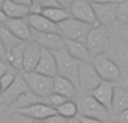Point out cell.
<instances>
[{"label":"cell","instance_id":"603a6c76","mask_svg":"<svg viewBox=\"0 0 128 123\" xmlns=\"http://www.w3.org/2000/svg\"><path fill=\"white\" fill-rule=\"evenodd\" d=\"M40 103H44V99L41 98L40 96H38L36 94H34L31 90H27L26 93H24L20 98L12 104L10 106V109L12 111H18V110L26 109V107L33 106L35 104H40Z\"/></svg>","mask_w":128,"mask_h":123},{"label":"cell","instance_id":"d6a6232c","mask_svg":"<svg viewBox=\"0 0 128 123\" xmlns=\"http://www.w3.org/2000/svg\"><path fill=\"white\" fill-rule=\"evenodd\" d=\"M117 35L122 39L126 43H128V25H121L118 23L117 25Z\"/></svg>","mask_w":128,"mask_h":123},{"label":"cell","instance_id":"7bdbcfd3","mask_svg":"<svg viewBox=\"0 0 128 123\" xmlns=\"http://www.w3.org/2000/svg\"><path fill=\"white\" fill-rule=\"evenodd\" d=\"M116 86H119V87H121V88H124V89L128 90V78L122 79V80H119V81L117 82Z\"/></svg>","mask_w":128,"mask_h":123},{"label":"cell","instance_id":"5b68a950","mask_svg":"<svg viewBox=\"0 0 128 123\" xmlns=\"http://www.w3.org/2000/svg\"><path fill=\"white\" fill-rule=\"evenodd\" d=\"M110 40L111 36L109 34L108 29L104 26H95L92 27V29L90 31L86 39V46L88 49L91 57H96L99 54L106 53L110 44Z\"/></svg>","mask_w":128,"mask_h":123},{"label":"cell","instance_id":"e0dca14e","mask_svg":"<svg viewBox=\"0 0 128 123\" xmlns=\"http://www.w3.org/2000/svg\"><path fill=\"white\" fill-rule=\"evenodd\" d=\"M5 26L22 42H32V28L26 19H9Z\"/></svg>","mask_w":128,"mask_h":123},{"label":"cell","instance_id":"f1b7e54d","mask_svg":"<svg viewBox=\"0 0 128 123\" xmlns=\"http://www.w3.org/2000/svg\"><path fill=\"white\" fill-rule=\"evenodd\" d=\"M117 22L121 25H128V0L119 2L117 9Z\"/></svg>","mask_w":128,"mask_h":123},{"label":"cell","instance_id":"f907efd6","mask_svg":"<svg viewBox=\"0 0 128 123\" xmlns=\"http://www.w3.org/2000/svg\"><path fill=\"white\" fill-rule=\"evenodd\" d=\"M34 123H39V121H35V122H34Z\"/></svg>","mask_w":128,"mask_h":123},{"label":"cell","instance_id":"e575fe53","mask_svg":"<svg viewBox=\"0 0 128 123\" xmlns=\"http://www.w3.org/2000/svg\"><path fill=\"white\" fill-rule=\"evenodd\" d=\"M10 68L12 67H10L9 63L7 62V60H1V59H0V78L2 77L5 73L8 72Z\"/></svg>","mask_w":128,"mask_h":123},{"label":"cell","instance_id":"bcb514c9","mask_svg":"<svg viewBox=\"0 0 128 123\" xmlns=\"http://www.w3.org/2000/svg\"><path fill=\"white\" fill-rule=\"evenodd\" d=\"M5 2H6V0H0V9H2V6Z\"/></svg>","mask_w":128,"mask_h":123},{"label":"cell","instance_id":"60d3db41","mask_svg":"<svg viewBox=\"0 0 128 123\" xmlns=\"http://www.w3.org/2000/svg\"><path fill=\"white\" fill-rule=\"evenodd\" d=\"M12 1H14L16 3H20L22 6H25L27 8H31L32 3H33V0H12Z\"/></svg>","mask_w":128,"mask_h":123},{"label":"cell","instance_id":"3957f363","mask_svg":"<svg viewBox=\"0 0 128 123\" xmlns=\"http://www.w3.org/2000/svg\"><path fill=\"white\" fill-rule=\"evenodd\" d=\"M91 29H92V26L78 19H75L72 17H69L68 19L58 24V32L61 37H64L65 40L78 41L83 43L86 42L87 35Z\"/></svg>","mask_w":128,"mask_h":123},{"label":"cell","instance_id":"2e32d148","mask_svg":"<svg viewBox=\"0 0 128 123\" xmlns=\"http://www.w3.org/2000/svg\"><path fill=\"white\" fill-rule=\"evenodd\" d=\"M116 85L114 82L102 81L99 86L91 93L93 97L99 102L101 105H103L106 110L112 113V99H114V92Z\"/></svg>","mask_w":128,"mask_h":123},{"label":"cell","instance_id":"4fadbf2b","mask_svg":"<svg viewBox=\"0 0 128 123\" xmlns=\"http://www.w3.org/2000/svg\"><path fill=\"white\" fill-rule=\"evenodd\" d=\"M35 72L50 78H56L58 76V65L53 52L42 49V56L38 63Z\"/></svg>","mask_w":128,"mask_h":123},{"label":"cell","instance_id":"ee69618b","mask_svg":"<svg viewBox=\"0 0 128 123\" xmlns=\"http://www.w3.org/2000/svg\"><path fill=\"white\" fill-rule=\"evenodd\" d=\"M68 123H80V121L78 120V118H75V119L69 120V121H68Z\"/></svg>","mask_w":128,"mask_h":123},{"label":"cell","instance_id":"8992f818","mask_svg":"<svg viewBox=\"0 0 128 123\" xmlns=\"http://www.w3.org/2000/svg\"><path fill=\"white\" fill-rule=\"evenodd\" d=\"M20 75L24 77L30 90L40 96L41 98L46 99L53 93V84L54 78H50L43 76L41 73H38L35 71L32 72H23Z\"/></svg>","mask_w":128,"mask_h":123},{"label":"cell","instance_id":"681fc988","mask_svg":"<svg viewBox=\"0 0 128 123\" xmlns=\"http://www.w3.org/2000/svg\"><path fill=\"white\" fill-rule=\"evenodd\" d=\"M110 123H118V122H116V121H114V122H110Z\"/></svg>","mask_w":128,"mask_h":123},{"label":"cell","instance_id":"4dcf8cb0","mask_svg":"<svg viewBox=\"0 0 128 123\" xmlns=\"http://www.w3.org/2000/svg\"><path fill=\"white\" fill-rule=\"evenodd\" d=\"M17 76H18V73H17L16 70L12 69V68H10L9 71H8L7 73H5L2 77L0 78V84H1V87H2V92L5 89H7L8 87L15 81V79L17 78Z\"/></svg>","mask_w":128,"mask_h":123},{"label":"cell","instance_id":"1f68e13d","mask_svg":"<svg viewBox=\"0 0 128 123\" xmlns=\"http://www.w3.org/2000/svg\"><path fill=\"white\" fill-rule=\"evenodd\" d=\"M10 123H34L35 120L20 112H12L9 115Z\"/></svg>","mask_w":128,"mask_h":123},{"label":"cell","instance_id":"ffe728a7","mask_svg":"<svg viewBox=\"0 0 128 123\" xmlns=\"http://www.w3.org/2000/svg\"><path fill=\"white\" fill-rule=\"evenodd\" d=\"M2 10L9 19H25L31 14V8H27L12 0H6L2 6Z\"/></svg>","mask_w":128,"mask_h":123},{"label":"cell","instance_id":"6da1fadb","mask_svg":"<svg viewBox=\"0 0 128 123\" xmlns=\"http://www.w3.org/2000/svg\"><path fill=\"white\" fill-rule=\"evenodd\" d=\"M78 116L98 119L103 122H111L112 113L99 103L92 95H80L75 99Z\"/></svg>","mask_w":128,"mask_h":123},{"label":"cell","instance_id":"30bf717a","mask_svg":"<svg viewBox=\"0 0 128 123\" xmlns=\"http://www.w3.org/2000/svg\"><path fill=\"white\" fill-rule=\"evenodd\" d=\"M30 90L28 86H27L26 81H25L24 77L22 75H18L15 81L8 87L7 89H5L1 95H0V102L4 106H12V104L20 98L24 93Z\"/></svg>","mask_w":128,"mask_h":123},{"label":"cell","instance_id":"277c9868","mask_svg":"<svg viewBox=\"0 0 128 123\" xmlns=\"http://www.w3.org/2000/svg\"><path fill=\"white\" fill-rule=\"evenodd\" d=\"M91 62L94 65L95 70L98 71L99 76L103 81H109L114 84V82H118L120 80L121 75H122L120 68L106 53L93 57L91 59Z\"/></svg>","mask_w":128,"mask_h":123},{"label":"cell","instance_id":"7402d4cb","mask_svg":"<svg viewBox=\"0 0 128 123\" xmlns=\"http://www.w3.org/2000/svg\"><path fill=\"white\" fill-rule=\"evenodd\" d=\"M126 110H128V90L116 86L112 99V114L117 115Z\"/></svg>","mask_w":128,"mask_h":123},{"label":"cell","instance_id":"d6986e66","mask_svg":"<svg viewBox=\"0 0 128 123\" xmlns=\"http://www.w3.org/2000/svg\"><path fill=\"white\" fill-rule=\"evenodd\" d=\"M65 48L67 52L75 58L76 60L80 61V62H85V61H91L92 57L88 49L86 46V43L78 41H70V40H65Z\"/></svg>","mask_w":128,"mask_h":123},{"label":"cell","instance_id":"ac0fdd59","mask_svg":"<svg viewBox=\"0 0 128 123\" xmlns=\"http://www.w3.org/2000/svg\"><path fill=\"white\" fill-rule=\"evenodd\" d=\"M14 112H20L23 113L25 115L32 118L35 121H44L48 118L57 114L56 110L50 107L49 105H46V103H40V104H35L33 106L26 107L23 110H18V111H14Z\"/></svg>","mask_w":128,"mask_h":123},{"label":"cell","instance_id":"9a60e30c","mask_svg":"<svg viewBox=\"0 0 128 123\" xmlns=\"http://www.w3.org/2000/svg\"><path fill=\"white\" fill-rule=\"evenodd\" d=\"M42 56V48L35 42L26 43L24 52V60H23V72H32L35 71L38 63ZM22 72V73H23Z\"/></svg>","mask_w":128,"mask_h":123},{"label":"cell","instance_id":"8d00e7d4","mask_svg":"<svg viewBox=\"0 0 128 123\" xmlns=\"http://www.w3.org/2000/svg\"><path fill=\"white\" fill-rule=\"evenodd\" d=\"M78 120L80 121V123H106L101 120L98 119H91V118H84V116H77Z\"/></svg>","mask_w":128,"mask_h":123},{"label":"cell","instance_id":"d4e9b609","mask_svg":"<svg viewBox=\"0 0 128 123\" xmlns=\"http://www.w3.org/2000/svg\"><path fill=\"white\" fill-rule=\"evenodd\" d=\"M39 14H42L44 17H46L49 20H51L54 24H60L61 22L68 19L70 16L69 10L65 9L62 7H52V8H46V9H43L41 12Z\"/></svg>","mask_w":128,"mask_h":123},{"label":"cell","instance_id":"9c48e42d","mask_svg":"<svg viewBox=\"0 0 128 123\" xmlns=\"http://www.w3.org/2000/svg\"><path fill=\"white\" fill-rule=\"evenodd\" d=\"M108 50L106 54L118 64L121 72L122 69L128 70V43L117 35L116 37H111Z\"/></svg>","mask_w":128,"mask_h":123},{"label":"cell","instance_id":"7c38bea8","mask_svg":"<svg viewBox=\"0 0 128 123\" xmlns=\"http://www.w3.org/2000/svg\"><path fill=\"white\" fill-rule=\"evenodd\" d=\"M95 17L101 26H110L117 22V9L119 3H92Z\"/></svg>","mask_w":128,"mask_h":123},{"label":"cell","instance_id":"d590c367","mask_svg":"<svg viewBox=\"0 0 128 123\" xmlns=\"http://www.w3.org/2000/svg\"><path fill=\"white\" fill-rule=\"evenodd\" d=\"M116 122L118 123H128V110L121 112L116 115Z\"/></svg>","mask_w":128,"mask_h":123},{"label":"cell","instance_id":"74e56055","mask_svg":"<svg viewBox=\"0 0 128 123\" xmlns=\"http://www.w3.org/2000/svg\"><path fill=\"white\" fill-rule=\"evenodd\" d=\"M7 56H8V52H7V50H6L4 43L1 42V40H0V59H1V60H7Z\"/></svg>","mask_w":128,"mask_h":123},{"label":"cell","instance_id":"52a82bcc","mask_svg":"<svg viewBox=\"0 0 128 123\" xmlns=\"http://www.w3.org/2000/svg\"><path fill=\"white\" fill-rule=\"evenodd\" d=\"M103 80L99 76L91 61L82 62L78 71V86L83 92L92 93Z\"/></svg>","mask_w":128,"mask_h":123},{"label":"cell","instance_id":"8fae6325","mask_svg":"<svg viewBox=\"0 0 128 123\" xmlns=\"http://www.w3.org/2000/svg\"><path fill=\"white\" fill-rule=\"evenodd\" d=\"M32 41L42 49L51 52H56L65 48V39L58 33H39L32 31Z\"/></svg>","mask_w":128,"mask_h":123},{"label":"cell","instance_id":"836d02e7","mask_svg":"<svg viewBox=\"0 0 128 123\" xmlns=\"http://www.w3.org/2000/svg\"><path fill=\"white\" fill-rule=\"evenodd\" d=\"M44 121H46V123H68V121L69 120H67V119L58 115V114H54V115L50 116V118H48L46 120H44Z\"/></svg>","mask_w":128,"mask_h":123},{"label":"cell","instance_id":"44dd1931","mask_svg":"<svg viewBox=\"0 0 128 123\" xmlns=\"http://www.w3.org/2000/svg\"><path fill=\"white\" fill-rule=\"evenodd\" d=\"M53 93H57L59 95H62L66 98L72 99L77 93V87L70 80L61 76H57L54 78V84H53Z\"/></svg>","mask_w":128,"mask_h":123},{"label":"cell","instance_id":"ba28073f","mask_svg":"<svg viewBox=\"0 0 128 123\" xmlns=\"http://www.w3.org/2000/svg\"><path fill=\"white\" fill-rule=\"evenodd\" d=\"M68 10L72 18L80 20L85 24H88L92 27L100 26L95 17L93 5L88 0H74V2L72 3Z\"/></svg>","mask_w":128,"mask_h":123},{"label":"cell","instance_id":"b9f144b4","mask_svg":"<svg viewBox=\"0 0 128 123\" xmlns=\"http://www.w3.org/2000/svg\"><path fill=\"white\" fill-rule=\"evenodd\" d=\"M9 20V18L7 17V15L5 14L2 9H0V26L1 25H6V23Z\"/></svg>","mask_w":128,"mask_h":123},{"label":"cell","instance_id":"f6af8a7d","mask_svg":"<svg viewBox=\"0 0 128 123\" xmlns=\"http://www.w3.org/2000/svg\"><path fill=\"white\" fill-rule=\"evenodd\" d=\"M1 102H0V123H2V110H1Z\"/></svg>","mask_w":128,"mask_h":123},{"label":"cell","instance_id":"c3c4849f","mask_svg":"<svg viewBox=\"0 0 128 123\" xmlns=\"http://www.w3.org/2000/svg\"><path fill=\"white\" fill-rule=\"evenodd\" d=\"M39 123H46V121H39Z\"/></svg>","mask_w":128,"mask_h":123},{"label":"cell","instance_id":"83f0119b","mask_svg":"<svg viewBox=\"0 0 128 123\" xmlns=\"http://www.w3.org/2000/svg\"><path fill=\"white\" fill-rule=\"evenodd\" d=\"M52 7H60L57 0H33L31 7L32 12H41L43 9Z\"/></svg>","mask_w":128,"mask_h":123},{"label":"cell","instance_id":"f35d334b","mask_svg":"<svg viewBox=\"0 0 128 123\" xmlns=\"http://www.w3.org/2000/svg\"><path fill=\"white\" fill-rule=\"evenodd\" d=\"M91 3H119L122 0H88Z\"/></svg>","mask_w":128,"mask_h":123},{"label":"cell","instance_id":"7a4b0ae2","mask_svg":"<svg viewBox=\"0 0 128 123\" xmlns=\"http://www.w3.org/2000/svg\"><path fill=\"white\" fill-rule=\"evenodd\" d=\"M53 54L56 57L57 65H58V76H61V77L70 80L77 87V89H80L78 71H80V65L82 62L76 60L75 58H72L67 52L66 48L53 52Z\"/></svg>","mask_w":128,"mask_h":123},{"label":"cell","instance_id":"f546056e","mask_svg":"<svg viewBox=\"0 0 128 123\" xmlns=\"http://www.w3.org/2000/svg\"><path fill=\"white\" fill-rule=\"evenodd\" d=\"M67 101H69V99L64 97L62 95H59V94H57V93H52L50 96H48L46 99H44V103H46V105H49L50 107L56 110L57 107L62 105V104Z\"/></svg>","mask_w":128,"mask_h":123},{"label":"cell","instance_id":"7dc6e473","mask_svg":"<svg viewBox=\"0 0 128 123\" xmlns=\"http://www.w3.org/2000/svg\"><path fill=\"white\" fill-rule=\"evenodd\" d=\"M1 93H2V87H1V84H0V95H1Z\"/></svg>","mask_w":128,"mask_h":123},{"label":"cell","instance_id":"5bb4252c","mask_svg":"<svg viewBox=\"0 0 128 123\" xmlns=\"http://www.w3.org/2000/svg\"><path fill=\"white\" fill-rule=\"evenodd\" d=\"M28 23L32 31L39 32V33H58V25L49 20L46 17L39 12H31L25 18Z\"/></svg>","mask_w":128,"mask_h":123},{"label":"cell","instance_id":"484cf974","mask_svg":"<svg viewBox=\"0 0 128 123\" xmlns=\"http://www.w3.org/2000/svg\"><path fill=\"white\" fill-rule=\"evenodd\" d=\"M0 40L4 43L7 52L9 53L10 51L14 48H16L17 45H20L22 43H25V42H22L17 36H15L14 34L5 26V25H1L0 26Z\"/></svg>","mask_w":128,"mask_h":123},{"label":"cell","instance_id":"4316f807","mask_svg":"<svg viewBox=\"0 0 128 123\" xmlns=\"http://www.w3.org/2000/svg\"><path fill=\"white\" fill-rule=\"evenodd\" d=\"M56 112L58 115L62 116V118L67 119V120H72V119L77 118L78 111H77V105H76L75 101L69 99V101L65 102L62 105L56 109Z\"/></svg>","mask_w":128,"mask_h":123},{"label":"cell","instance_id":"ab89813d","mask_svg":"<svg viewBox=\"0 0 128 123\" xmlns=\"http://www.w3.org/2000/svg\"><path fill=\"white\" fill-rule=\"evenodd\" d=\"M58 1V3L60 5V7L65 8V9H69L70 6H72V3L74 2V0H57Z\"/></svg>","mask_w":128,"mask_h":123},{"label":"cell","instance_id":"cb8c5ba5","mask_svg":"<svg viewBox=\"0 0 128 123\" xmlns=\"http://www.w3.org/2000/svg\"><path fill=\"white\" fill-rule=\"evenodd\" d=\"M26 48V43H22L14 48L7 56V62L16 71L23 72V60H24V52Z\"/></svg>","mask_w":128,"mask_h":123}]
</instances>
